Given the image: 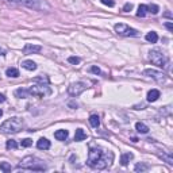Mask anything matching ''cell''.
Returning a JSON list of instances; mask_svg holds the SVG:
<instances>
[{"mask_svg":"<svg viewBox=\"0 0 173 173\" xmlns=\"http://www.w3.org/2000/svg\"><path fill=\"white\" fill-rule=\"evenodd\" d=\"M150 169V165L146 164V162H138L137 165L134 166V170L135 172H147V170Z\"/></svg>","mask_w":173,"mask_h":173,"instance_id":"2e32d148","label":"cell"},{"mask_svg":"<svg viewBox=\"0 0 173 173\" xmlns=\"http://www.w3.org/2000/svg\"><path fill=\"white\" fill-rule=\"evenodd\" d=\"M7 2L14 3V4L24 5V7L32 8L35 11H50V5L45 0H7Z\"/></svg>","mask_w":173,"mask_h":173,"instance_id":"277c9868","label":"cell"},{"mask_svg":"<svg viewBox=\"0 0 173 173\" xmlns=\"http://www.w3.org/2000/svg\"><path fill=\"white\" fill-rule=\"evenodd\" d=\"M18 169H24V170H35V172H43L47 169L45 161L37 158L34 156H27L19 162Z\"/></svg>","mask_w":173,"mask_h":173,"instance_id":"7a4b0ae2","label":"cell"},{"mask_svg":"<svg viewBox=\"0 0 173 173\" xmlns=\"http://www.w3.org/2000/svg\"><path fill=\"white\" fill-rule=\"evenodd\" d=\"M22 66L27 70H35L37 69V64H35L32 59H26V61L22 62Z\"/></svg>","mask_w":173,"mask_h":173,"instance_id":"ac0fdd59","label":"cell"},{"mask_svg":"<svg viewBox=\"0 0 173 173\" xmlns=\"http://www.w3.org/2000/svg\"><path fill=\"white\" fill-rule=\"evenodd\" d=\"M68 61H69L70 64H73V65H77V64H80V61H81V59L78 58V57L72 56V57H69V58H68Z\"/></svg>","mask_w":173,"mask_h":173,"instance_id":"f546056e","label":"cell"},{"mask_svg":"<svg viewBox=\"0 0 173 173\" xmlns=\"http://www.w3.org/2000/svg\"><path fill=\"white\" fill-rule=\"evenodd\" d=\"M5 74H7L8 77L16 78V77H19V70L16 69V68H8V69L5 70Z\"/></svg>","mask_w":173,"mask_h":173,"instance_id":"7402d4cb","label":"cell"},{"mask_svg":"<svg viewBox=\"0 0 173 173\" xmlns=\"http://www.w3.org/2000/svg\"><path fill=\"white\" fill-rule=\"evenodd\" d=\"M85 89H86V84L83 83V81H77V83H72L68 86V93L72 97H77V96H80Z\"/></svg>","mask_w":173,"mask_h":173,"instance_id":"ba28073f","label":"cell"},{"mask_svg":"<svg viewBox=\"0 0 173 173\" xmlns=\"http://www.w3.org/2000/svg\"><path fill=\"white\" fill-rule=\"evenodd\" d=\"M115 31H116V34L122 35V37H138V34H139L135 29H131L130 26L123 24V23H116Z\"/></svg>","mask_w":173,"mask_h":173,"instance_id":"52a82bcc","label":"cell"},{"mask_svg":"<svg viewBox=\"0 0 173 173\" xmlns=\"http://www.w3.org/2000/svg\"><path fill=\"white\" fill-rule=\"evenodd\" d=\"M14 95H15L18 99H27V97L31 96L29 89H24V88H18L15 92H14Z\"/></svg>","mask_w":173,"mask_h":173,"instance_id":"8fae6325","label":"cell"},{"mask_svg":"<svg viewBox=\"0 0 173 173\" xmlns=\"http://www.w3.org/2000/svg\"><path fill=\"white\" fill-rule=\"evenodd\" d=\"M34 83H41V84H49V78L46 77V76H38V77H35Z\"/></svg>","mask_w":173,"mask_h":173,"instance_id":"d4e9b609","label":"cell"},{"mask_svg":"<svg viewBox=\"0 0 173 173\" xmlns=\"http://www.w3.org/2000/svg\"><path fill=\"white\" fill-rule=\"evenodd\" d=\"M5 102V96L3 93H0V103H4Z\"/></svg>","mask_w":173,"mask_h":173,"instance_id":"e575fe53","label":"cell"},{"mask_svg":"<svg viewBox=\"0 0 173 173\" xmlns=\"http://www.w3.org/2000/svg\"><path fill=\"white\" fill-rule=\"evenodd\" d=\"M86 138V132L84 131L83 129H77L74 132V141L76 142H81V141H84Z\"/></svg>","mask_w":173,"mask_h":173,"instance_id":"e0dca14e","label":"cell"},{"mask_svg":"<svg viewBox=\"0 0 173 173\" xmlns=\"http://www.w3.org/2000/svg\"><path fill=\"white\" fill-rule=\"evenodd\" d=\"M149 58H150L151 64L158 66V68H164L165 69V68H168V65H169V58H168V56L164 53V51L158 50V49L150 50Z\"/></svg>","mask_w":173,"mask_h":173,"instance_id":"5b68a950","label":"cell"},{"mask_svg":"<svg viewBox=\"0 0 173 173\" xmlns=\"http://www.w3.org/2000/svg\"><path fill=\"white\" fill-rule=\"evenodd\" d=\"M3 115V110H2V108H0V116H2Z\"/></svg>","mask_w":173,"mask_h":173,"instance_id":"74e56055","label":"cell"},{"mask_svg":"<svg viewBox=\"0 0 173 173\" xmlns=\"http://www.w3.org/2000/svg\"><path fill=\"white\" fill-rule=\"evenodd\" d=\"M147 11H149V12H151L153 15H157L158 11H159V7L157 4H150V5H147Z\"/></svg>","mask_w":173,"mask_h":173,"instance_id":"484cf974","label":"cell"},{"mask_svg":"<svg viewBox=\"0 0 173 173\" xmlns=\"http://www.w3.org/2000/svg\"><path fill=\"white\" fill-rule=\"evenodd\" d=\"M135 130H137L139 134H147L149 132V127L146 126L145 123H142V122H138V123L135 124Z\"/></svg>","mask_w":173,"mask_h":173,"instance_id":"d6986e66","label":"cell"},{"mask_svg":"<svg viewBox=\"0 0 173 173\" xmlns=\"http://www.w3.org/2000/svg\"><path fill=\"white\" fill-rule=\"evenodd\" d=\"M91 72L95 73V74H102V70H100L97 66H91Z\"/></svg>","mask_w":173,"mask_h":173,"instance_id":"d6a6232c","label":"cell"},{"mask_svg":"<svg viewBox=\"0 0 173 173\" xmlns=\"http://www.w3.org/2000/svg\"><path fill=\"white\" fill-rule=\"evenodd\" d=\"M114 161V154L111 151H105L100 147H92L89 149L88 153V161L86 164L93 169H105L110 168Z\"/></svg>","mask_w":173,"mask_h":173,"instance_id":"6da1fadb","label":"cell"},{"mask_svg":"<svg viewBox=\"0 0 173 173\" xmlns=\"http://www.w3.org/2000/svg\"><path fill=\"white\" fill-rule=\"evenodd\" d=\"M165 16H166V18H172V14H170V12H165Z\"/></svg>","mask_w":173,"mask_h":173,"instance_id":"d590c367","label":"cell"},{"mask_svg":"<svg viewBox=\"0 0 173 173\" xmlns=\"http://www.w3.org/2000/svg\"><path fill=\"white\" fill-rule=\"evenodd\" d=\"M146 14H147V5L141 4L139 7H138L137 16H139V18H143V16H146Z\"/></svg>","mask_w":173,"mask_h":173,"instance_id":"603a6c76","label":"cell"},{"mask_svg":"<svg viewBox=\"0 0 173 173\" xmlns=\"http://www.w3.org/2000/svg\"><path fill=\"white\" fill-rule=\"evenodd\" d=\"M20 145L23 146V147H29V146L32 145V139H30V138H24V139H22Z\"/></svg>","mask_w":173,"mask_h":173,"instance_id":"f1b7e54d","label":"cell"},{"mask_svg":"<svg viewBox=\"0 0 173 173\" xmlns=\"http://www.w3.org/2000/svg\"><path fill=\"white\" fill-rule=\"evenodd\" d=\"M165 27H166L169 31H173V23L172 22H166V23H165Z\"/></svg>","mask_w":173,"mask_h":173,"instance_id":"836d02e7","label":"cell"},{"mask_svg":"<svg viewBox=\"0 0 173 173\" xmlns=\"http://www.w3.org/2000/svg\"><path fill=\"white\" fill-rule=\"evenodd\" d=\"M0 169H2L4 173H8V172H11L12 166H11L8 162H2V164H0Z\"/></svg>","mask_w":173,"mask_h":173,"instance_id":"4316f807","label":"cell"},{"mask_svg":"<svg viewBox=\"0 0 173 173\" xmlns=\"http://www.w3.org/2000/svg\"><path fill=\"white\" fill-rule=\"evenodd\" d=\"M146 41L150 42V43H156L157 41H158V35H157V32H154V31L147 32V34H146Z\"/></svg>","mask_w":173,"mask_h":173,"instance_id":"44dd1931","label":"cell"},{"mask_svg":"<svg viewBox=\"0 0 173 173\" xmlns=\"http://www.w3.org/2000/svg\"><path fill=\"white\" fill-rule=\"evenodd\" d=\"M145 73L146 76H149V77H151L153 80H156L157 83H164V81H166V76L162 72H159V70H156V69H145Z\"/></svg>","mask_w":173,"mask_h":173,"instance_id":"9c48e42d","label":"cell"},{"mask_svg":"<svg viewBox=\"0 0 173 173\" xmlns=\"http://www.w3.org/2000/svg\"><path fill=\"white\" fill-rule=\"evenodd\" d=\"M89 123L92 127H99L100 126V119L97 115H91L89 116Z\"/></svg>","mask_w":173,"mask_h":173,"instance_id":"cb8c5ba5","label":"cell"},{"mask_svg":"<svg viewBox=\"0 0 173 173\" xmlns=\"http://www.w3.org/2000/svg\"><path fill=\"white\" fill-rule=\"evenodd\" d=\"M30 95L32 96H38V97H45L49 96L51 93V88L49 86V84H41V83H35L34 85H31L29 88Z\"/></svg>","mask_w":173,"mask_h":173,"instance_id":"8992f818","label":"cell"},{"mask_svg":"<svg viewBox=\"0 0 173 173\" xmlns=\"http://www.w3.org/2000/svg\"><path fill=\"white\" fill-rule=\"evenodd\" d=\"M5 147L10 150V149H16L18 147V143H16V141H14V139H10V141H7V143H5Z\"/></svg>","mask_w":173,"mask_h":173,"instance_id":"83f0119b","label":"cell"},{"mask_svg":"<svg viewBox=\"0 0 173 173\" xmlns=\"http://www.w3.org/2000/svg\"><path fill=\"white\" fill-rule=\"evenodd\" d=\"M134 158V154L132 153H123L120 157V164L123 165V166H127L129 165V162L131 161V159Z\"/></svg>","mask_w":173,"mask_h":173,"instance_id":"9a60e30c","label":"cell"},{"mask_svg":"<svg viewBox=\"0 0 173 173\" xmlns=\"http://www.w3.org/2000/svg\"><path fill=\"white\" fill-rule=\"evenodd\" d=\"M131 10H132V4H131V3H126V4L123 5V11H124V12H130Z\"/></svg>","mask_w":173,"mask_h":173,"instance_id":"1f68e13d","label":"cell"},{"mask_svg":"<svg viewBox=\"0 0 173 173\" xmlns=\"http://www.w3.org/2000/svg\"><path fill=\"white\" fill-rule=\"evenodd\" d=\"M37 147L39 149V150H47V149L50 147V141L46 139V138H39L37 142Z\"/></svg>","mask_w":173,"mask_h":173,"instance_id":"7c38bea8","label":"cell"},{"mask_svg":"<svg viewBox=\"0 0 173 173\" xmlns=\"http://www.w3.org/2000/svg\"><path fill=\"white\" fill-rule=\"evenodd\" d=\"M54 137L58 141H65L68 138V131L66 130H57V131L54 132Z\"/></svg>","mask_w":173,"mask_h":173,"instance_id":"ffe728a7","label":"cell"},{"mask_svg":"<svg viewBox=\"0 0 173 173\" xmlns=\"http://www.w3.org/2000/svg\"><path fill=\"white\" fill-rule=\"evenodd\" d=\"M158 157L164 159L166 164L173 165V157H172V153H170V151H162V154L158 153Z\"/></svg>","mask_w":173,"mask_h":173,"instance_id":"5bb4252c","label":"cell"},{"mask_svg":"<svg viewBox=\"0 0 173 173\" xmlns=\"http://www.w3.org/2000/svg\"><path fill=\"white\" fill-rule=\"evenodd\" d=\"M24 127L23 122L19 118H10L5 122H3L2 126H0V130H2L4 134H18L19 131H22Z\"/></svg>","mask_w":173,"mask_h":173,"instance_id":"3957f363","label":"cell"},{"mask_svg":"<svg viewBox=\"0 0 173 173\" xmlns=\"http://www.w3.org/2000/svg\"><path fill=\"white\" fill-rule=\"evenodd\" d=\"M159 91L158 89H151V91H149L147 92V102H150V103H154V102H157L158 100V97H159Z\"/></svg>","mask_w":173,"mask_h":173,"instance_id":"4fadbf2b","label":"cell"},{"mask_svg":"<svg viewBox=\"0 0 173 173\" xmlns=\"http://www.w3.org/2000/svg\"><path fill=\"white\" fill-rule=\"evenodd\" d=\"M0 53H2V56H4V54H5V51L3 50V49H0Z\"/></svg>","mask_w":173,"mask_h":173,"instance_id":"8d00e7d4","label":"cell"},{"mask_svg":"<svg viewBox=\"0 0 173 173\" xmlns=\"http://www.w3.org/2000/svg\"><path fill=\"white\" fill-rule=\"evenodd\" d=\"M42 51V46L39 45H32V43H26L23 47V53L24 54H35V53H41Z\"/></svg>","mask_w":173,"mask_h":173,"instance_id":"30bf717a","label":"cell"},{"mask_svg":"<svg viewBox=\"0 0 173 173\" xmlns=\"http://www.w3.org/2000/svg\"><path fill=\"white\" fill-rule=\"evenodd\" d=\"M100 2H102L104 5H108V7H114V5H115V2H114V0H100Z\"/></svg>","mask_w":173,"mask_h":173,"instance_id":"4dcf8cb0","label":"cell"}]
</instances>
